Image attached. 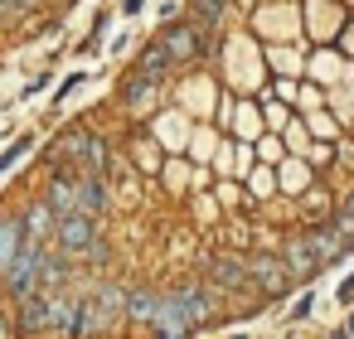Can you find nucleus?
<instances>
[{
    "mask_svg": "<svg viewBox=\"0 0 354 339\" xmlns=\"http://www.w3.org/2000/svg\"><path fill=\"white\" fill-rule=\"evenodd\" d=\"M151 325H156V334H160V339H185V334L194 329V320L185 315V305H180V300H175L170 291L160 296V305H156V315H151Z\"/></svg>",
    "mask_w": 354,
    "mask_h": 339,
    "instance_id": "obj_6",
    "label": "nucleus"
},
{
    "mask_svg": "<svg viewBox=\"0 0 354 339\" xmlns=\"http://www.w3.org/2000/svg\"><path fill=\"white\" fill-rule=\"evenodd\" d=\"M248 276H257V286H262L267 296H281V291L296 281V276L286 271V262H281V257H272V252L252 257V262H248Z\"/></svg>",
    "mask_w": 354,
    "mask_h": 339,
    "instance_id": "obj_7",
    "label": "nucleus"
},
{
    "mask_svg": "<svg viewBox=\"0 0 354 339\" xmlns=\"http://www.w3.org/2000/svg\"><path fill=\"white\" fill-rule=\"evenodd\" d=\"M233 339H243V334H233Z\"/></svg>",
    "mask_w": 354,
    "mask_h": 339,
    "instance_id": "obj_23",
    "label": "nucleus"
},
{
    "mask_svg": "<svg viewBox=\"0 0 354 339\" xmlns=\"http://www.w3.org/2000/svg\"><path fill=\"white\" fill-rule=\"evenodd\" d=\"M25 151H30V136H20V141H15V146H10L6 155H0V170H10V165H15V160H20Z\"/></svg>",
    "mask_w": 354,
    "mask_h": 339,
    "instance_id": "obj_19",
    "label": "nucleus"
},
{
    "mask_svg": "<svg viewBox=\"0 0 354 339\" xmlns=\"http://www.w3.org/2000/svg\"><path fill=\"white\" fill-rule=\"evenodd\" d=\"M180 305H185V315L194 320V325H204L214 310H218V296L209 291V286H180V291H170Z\"/></svg>",
    "mask_w": 354,
    "mask_h": 339,
    "instance_id": "obj_9",
    "label": "nucleus"
},
{
    "mask_svg": "<svg viewBox=\"0 0 354 339\" xmlns=\"http://www.w3.org/2000/svg\"><path fill=\"white\" fill-rule=\"evenodd\" d=\"M349 334H354V320H349Z\"/></svg>",
    "mask_w": 354,
    "mask_h": 339,
    "instance_id": "obj_21",
    "label": "nucleus"
},
{
    "mask_svg": "<svg viewBox=\"0 0 354 339\" xmlns=\"http://www.w3.org/2000/svg\"><path fill=\"white\" fill-rule=\"evenodd\" d=\"M78 175H83V170H64V165H59V175L49 180L44 204H49L54 218H73V213H78Z\"/></svg>",
    "mask_w": 354,
    "mask_h": 339,
    "instance_id": "obj_5",
    "label": "nucleus"
},
{
    "mask_svg": "<svg viewBox=\"0 0 354 339\" xmlns=\"http://www.w3.org/2000/svg\"><path fill=\"white\" fill-rule=\"evenodd\" d=\"M281 262H286V271H291V276H306V271H315V267H320L306 238H291V247H286V257H281Z\"/></svg>",
    "mask_w": 354,
    "mask_h": 339,
    "instance_id": "obj_14",
    "label": "nucleus"
},
{
    "mask_svg": "<svg viewBox=\"0 0 354 339\" xmlns=\"http://www.w3.org/2000/svg\"><path fill=\"white\" fill-rule=\"evenodd\" d=\"M156 305H160V291H127V296H122V310H127L131 320H151Z\"/></svg>",
    "mask_w": 354,
    "mask_h": 339,
    "instance_id": "obj_15",
    "label": "nucleus"
},
{
    "mask_svg": "<svg viewBox=\"0 0 354 339\" xmlns=\"http://www.w3.org/2000/svg\"><path fill=\"white\" fill-rule=\"evenodd\" d=\"M44 252H49V242H39V238H25V242H20L15 262L6 267V286H10V296L30 300V296L39 291V262H44Z\"/></svg>",
    "mask_w": 354,
    "mask_h": 339,
    "instance_id": "obj_3",
    "label": "nucleus"
},
{
    "mask_svg": "<svg viewBox=\"0 0 354 339\" xmlns=\"http://www.w3.org/2000/svg\"><path fill=\"white\" fill-rule=\"evenodd\" d=\"M68 320H73V296H30L25 300V315H20V334L39 339V334H68Z\"/></svg>",
    "mask_w": 354,
    "mask_h": 339,
    "instance_id": "obj_1",
    "label": "nucleus"
},
{
    "mask_svg": "<svg viewBox=\"0 0 354 339\" xmlns=\"http://www.w3.org/2000/svg\"><path fill=\"white\" fill-rule=\"evenodd\" d=\"M189 10H194V30H214L223 20V0H189Z\"/></svg>",
    "mask_w": 354,
    "mask_h": 339,
    "instance_id": "obj_16",
    "label": "nucleus"
},
{
    "mask_svg": "<svg viewBox=\"0 0 354 339\" xmlns=\"http://www.w3.org/2000/svg\"><path fill=\"white\" fill-rule=\"evenodd\" d=\"M102 209H107L102 175H78V213H83V218H97Z\"/></svg>",
    "mask_w": 354,
    "mask_h": 339,
    "instance_id": "obj_11",
    "label": "nucleus"
},
{
    "mask_svg": "<svg viewBox=\"0 0 354 339\" xmlns=\"http://www.w3.org/2000/svg\"><path fill=\"white\" fill-rule=\"evenodd\" d=\"M20 242H25V228H20V218H0V271H6V267L15 262Z\"/></svg>",
    "mask_w": 354,
    "mask_h": 339,
    "instance_id": "obj_12",
    "label": "nucleus"
},
{
    "mask_svg": "<svg viewBox=\"0 0 354 339\" xmlns=\"http://www.w3.org/2000/svg\"><path fill=\"white\" fill-rule=\"evenodd\" d=\"M54 223H59V218H54V213H49V204L39 199V204L30 209V218H25L20 228H25V238H39V242H49V238H54Z\"/></svg>",
    "mask_w": 354,
    "mask_h": 339,
    "instance_id": "obj_13",
    "label": "nucleus"
},
{
    "mask_svg": "<svg viewBox=\"0 0 354 339\" xmlns=\"http://www.w3.org/2000/svg\"><path fill=\"white\" fill-rule=\"evenodd\" d=\"M59 165L64 170H83V175H102L107 170V151L93 131H68L59 146Z\"/></svg>",
    "mask_w": 354,
    "mask_h": 339,
    "instance_id": "obj_4",
    "label": "nucleus"
},
{
    "mask_svg": "<svg viewBox=\"0 0 354 339\" xmlns=\"http://www.w3.org/2000/svg\"><path fill=\"white\" fill-rule=\"evenodd\" d=\"M209 271H214V286H218V291H243V286H252L248 262H238V257H214Z\"/></svg>",
    "mask_w": 354,
    "mask_h": 339,
    "instance_id": "obj_10",
    "label": "nucleus"
},
{
    "mask_svg": "<svg viewBox=\"0 0 354 339\" xmlns=\"http://www.w3.org/2000/svg\"><path fill=\"white\" fill-rule=\"evenodd\" d=\"M165 68H170V54H165L160 44H151V49L141 54V73H151V78H156V73H165Z\"/></svg>",
    "mask_w": 354,
    "mask_h": 339,
    "instance_id": "obj_18",
    "label": "nucleus"
},
{
    "mask_svg": "<svg viewBox=\"0 0 354 339\" xmlns=\"http://www.w3.org/2000/svg\"><path fill=\"white\" fill-rule=\"evenodd\" d=\"M160 49L170 54V64H185V59L199 54V30H194V25H170V30L160 35Z\"/></svg>",
    "mask_w": 354,
    "mask_h": 339,
    "instance_id": "obj_8",
    "label": "nucleus"
},
{
    "mask_svg": "<svg viewBox=\"0 0 354 339\" xmlns=\"http://www.w3.org/2000/svg\"><path fill=\"white\" fill-rule=\"evenodd\" d=\"M141 10V0H127V15H136Z\"/></svg>",
    "mask_w": 354,
    "mask_h": 339,
    "instance_id": "obj_20",
    "label": "nucleus"
},
{
    "mask_svg": "<svg viewBox=\"0 0 354 339\" xmlns=\"http://www.w3.org/2000/svg\"><path fill=\"white\" fill-rule=\"evenodd\" d=\"M54 238H59V257H93V262L107 257V247H102V238H97V223L83 218V213L59 218V223H54Z\"/></svg>",
    "mask_w": 354,
    "mask_h": 339,
    "instance_id": "obj_2",
    "label": "nucleus"
},
{
    "mask_svg": "<svg viewBox=\"0 0 354 339\" xmlns=\"http://www.w3.org/2000/svg\"><path fill=\"white\" fill-rule=\"evenodd\" d=\"M0 10H6V0H0Z\"/></svg>",
    "mask_w": 354,
    "mask_h": 339,
    "instance_id": "obj_22",
    "label": "nucleus"
},
{
    "mask_svg": "<svg viewBox=\"0 0 354 339\" xmlns=\"http://www.w3.org/2000/svg\"><path fill=\"white\" fill-rule=\"evenodd\" d=\"M151 97H156V78L151 73H136L131 88H127V107H146Z\"/></svg>",
    "mask_w": 354,
    "mask_h": 339,
    "instance_id": "obj_17",
    "label": "nucleus"
}]
</instances>
